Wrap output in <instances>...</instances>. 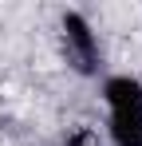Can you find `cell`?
Here are the masks:
<instances>
[{
    "label": "cell",
    "instance_id": "cell-2",
    "mask_svg": "<svg viewBox=\"0 0 142 146\" xmlns=\"http://www.w3.org/2000/svg\"><path fill=\"white\" fill-rule=\"evenodd\" d=\"M103 103L115 111H142V79L134 75H111L103 79Z\"/></svg>",
    "mask_w": 142,
    "mask_h": 146
},
{
    "label": "cell",
    "instance_id": "cell-3",
    "mask_svg": "<svg viewBox=\"0 0 142 146\" xmlns=\"http://www.w3.org/2000/svg\"><path fill=\"white\" fill-rule=\"evenodd\" d=\"M107 134L115 146H142V111H115Z\"/></svg>",
    "mask_w": 142,
    "mask_h": 146
},
{
    "label": "cell",
    "instance_id": "cell-1",
    "mask_svg": "<svg viewBox=\"0 0 142 146\" xmlns=\"http://www.w3.org/2000/svg\"><path fill=\"white\" fill-rule=\"evenodd\" d=\"M63 32V55L79 75H95L99 71V40H95V28L83 12H63L59 20Z\"/></svg>",
    "mask_w": 142,
    "mask_h": 146
},
{
    "label": "cell",
    "instance_id": "cell-4",
    "mask_svg": "<svg viewBox=\"0 0 142 146\" xmlns=\"http://www.w3.org/2000/svg\"><path fill=\"white\" fill-rule=\"evenodd\" d=\"M63 146H99V134H95L91 126H75V130L67 134V142H63Z\"/></svg>",
    "mask_w": 142,
    "mask_h": 146
}]
</instances>
